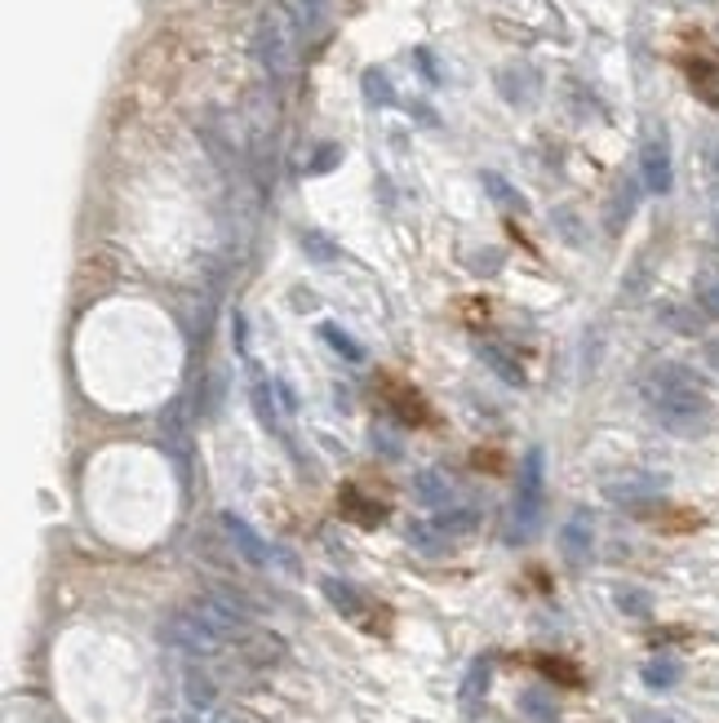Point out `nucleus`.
<instances>
[{
	"label": "nucleus",
	"mask_w": 719,
	"mask_h": 723,
	"mask_svg": "<svg viewBox=\"0 0 719 723\" xmlns=\"http://www.w3.org/2000/svg\"><path fill=\"white\" fill-rule=\"evenodd\" d=\"M257 62L272 85H289L298 72V32L280 5H272L257 23Z\"/></svg>",
	"instance_id": "7ed1b4c3"
},
{
	"label": "nucleus",
	"mask_w": 719,
	"mask_h": 723,
	"mask_svg": "<svg viewBox=\"0 0 719 723\" xmlns=\"http://www.w3.org/2000/svg\"><path fill=\"white\" fill-rule=\"evenodd\" d=\"M662 489H667V480L662 475H648V471H622V475L604 480V497L618 502V506H626V510L652 506V502L662 497Z\"/></svg>",
	"instance_id": "423d86ee"
},
{
	"label": "nucleus",
	"mask_w": 719,
	"mask_h": 723,
	"mask_svg": "<svg viewBox=\"0 0 719 723\" xmlns=\"http://www.w3.org/2000/svg\"><path fill=\"white\" fill-rule=\"evenodd\" d=\"M160 635H165V643H173V648H182V652H191V656H214V652L227 648V639H223L201 613H195L191 604L178 608V613H169L165 626H160Z\"/></svg>",
	"instance_id": "20e7f679"
},
{
	"label": "nucleus",
	"mask_w": 719,
	"mask_h": 723,
	"mask_svg": "<svg viewBox=\"0 0 719 723\" xmlns=\"http://www.w3.org/2000/svg\"><path fill=\"white\" fill-rule=\"evenodd\" d=\"M343 515L356 519V523H364V529H373V523L386 519V506H382V502H369L360 489H343Z\"/></svg>",
	"instance_id": "2eb2a0df"
},
{
	"label": "nucleus",
	"mask_w": 719,
	"mask_h": 723,
	"mask_svg": "<svg viewBox=\"0 0 719 723\" xmlns=\"http://www.w3.org/2000/svg\"><path fill=\"white\" fill-rule=\"evenodd\" d=\"M697 306L706 320H719V280H697Z\"/></svg>",
	"instance_id": "bb28decb"
},
{
	"label": "nucleus",
	"mask_w": 719,
	"mask_h": 723,
	"mask_svg": "<svg viewBox=\"0 0 719 723\" xmlns=\"http://www.w3.org/2000/svg\"><path fill=\"white\" fill-rule=\"evenodd\" d=\"M715 236H719V214H715Z\"/></svg>",
	"instance_id": "473e14b6"
},
{
	"label": "nucleus",
	"mask_w": 719,
	"mask_h": 723,
	"mask_svg": "<svg viewBox=\"0 0 719 723\" xmlns=\"http://www.w3.org/2000/svg\"><path fill=\"white\" fill-rule=\"evenodd\" d=\"M320 590H324V600H329L343 617H351V622H364V608H369V600L360 595V590L351 586V581H338V577H324L320 581Z\"/></svg>",
	"instance_id": "9d476101"
},
{
	"label": "nucleus",
	"mask_w": 719,
	"mask_h": 723,
	"mask_svg": "<svg viewBox=\"0 0 719 723\" xmlns=\"http://www.w3.org/2000/svg\"><path fill=\"white\" fill-rule=\"evenodd\" d=\"M635 205H639V186H635V178H622L613 191V205H609V231H622L631 222Z\"/></svg>",
	"instance_id": "f3484780"
},
{
	"label": "nucleus",
	"mask_w": 719,
	"mask_h": 723,
	"mask_svg": "<svg viewBox=\"0 0 719 723\" xmlns=\"http://www.w3.org/2000/svg\"><path fill=\"white\" fill-rule=\"evenodd\" d=\"M489 684H493V656H476L471 671H467V679H463V692H457V697H463V710H467V714L484 701Z\"/></svg>",
	"instance_id": "9b49d317"
},
{
	"label": "nucleus",
	"mask_w": 719,
	"mask_h": 723,
	"mask_svg": "<svg viewBox=\"0 0 719 723\" xmlns=\"http://www.w3.org/2000/svg\"><path fill=\"white\" fill-rule=\"evenodd\" d=\"M272 386L276 382H267L263 373H253V382H249V405H253V413H257V422H263L267 431H276V400H272Z\"/></svg>",
	"instance_id": "a211bd4d"
},
{
	"label": "nucleus",
	"mask_w": 719,
	"mask_h": 723,
	"mask_svg": "<svg viewBox=\"0 0 719 723\" xmlns=\"http://www.w3.org/2000/svg\"><path fill=\"white\" fill-rule=\"evenodd\" d=\"M639 178L652 195H667L671 182H675V169H671V143L662 129H648L644 143H639Z\"/></svg>",
	"instance_id": "39448f33"
},
{
	"label": "nucleus",
	"mask_w": 719,
	"mask_h": 723,
	"mask_svg": "<svg viewBox=\"0 0 719 723\" xmlns=\"http://www.w3.org/2000/svg\"><path fill=\"white\" fill-rule=\"evenodd\" d=\"M476 356L493 369V377H502L506 386H525V369H519V360L515 356H506L502 347H493V342H480L476 347Z\"/></svg>",
	"instance_id": "ddd939ff"
},
{
	"label": "nucleus",
	"mask_w": 719,
	"mask_h": 723,
	"mask_svg": "<svg viewBox=\"0 0 719 723\" xmlns=\"http://www.w3.org/2000/svg\"><path fill=\"white\" fill-rule=\"evenodd\" d=\"M165 723H214V719H205V714H201V719H165Z\"/></svg>",
	"instance_id": "7c9ffc66"
},
{
	"label": "nucleus",
	"mask_w": 719,
	"mask_h": 723,
	"mask_svg": "<svg viewBox=\"0 0 719 723\" xmlns=\"http://www.w3.org/2000/svg\"><path fill=\"white\" fill-rule=\"evenodd\" d=\"M702 356H706V364L719 373V338H706V347H702Z\"/></svg>",
	"instance_id": "c85d7f7f"
},
{
	"label": "nucleus",
	"mask_w": 719,
	"mask_h": 723,
	"mask_svg": "<svg viewBox=\"0 0 719 723\" xmlns=\"http://www.w3.org/2000/svg\"><path fill=\"white\" fill-rule=\"evenodd\" d=\"M618 608L622 613H631V617H648L652 613V604H648V595H644V590H635V586H618Z\"/></svg>",
	"instance_id": "393cba45"
},
{
	"label": "nucleus",
	"mask_w": 719,
	"mask_h": 723,
	"mask_svg": "<svg viewBox=\"0 0 719 723\" xmlns=\"http://www.w3.org/2000/svg\"><path fill=\"white\" fill-rule=\"evenodd\" d=\"M320 338L329 342V351H334V356H343V360H351V364H360V360H364V347L347 334L343 324H320Z\"/></svg>",
	"instance_id": "6ab92c4d"
},
{
	"label": "nucleus",
	"mask_w": 719,
	"mask_h": 723,
	"mask_svg": "<svg viewBox=\"0 0 719 723\" xmlns=\"http://www.w3.org/2000/svg\"><path fill=\"white\" fill-rule=\"evenodd\" d=\"M302 249H307L315 262H334V257H338V244L324 240L320 231H302Z\"/></svg>",
	"instance_id": "a878e982"
},
{
	"label": "nucleus",
	"mask_w": 719,
	"mask_h": 723,
	"mask_svg": "<svg viewBox=\"0 0 719 723\" xmlns=\"http://www.w3.org/2000/svg\"><path fill=\"white\" fill-rule=\"evenodd\" d=\"M635 723H680V719H667V714H648V710H635Z\"/></svg>",
	"instance_id": "c756f323"
},
{
	"label": "nucleus",
	"mask_w": 719,
	"mask_h": 723,
	"mask_svg": "<svg viewBox=\"0 0 719 723\" xmlns=\"http://www.w3.org/2000/svg\"><path fill=\"white\" fill-rule=\"evenodd\" d=\"M480 182H484V191L493 195V201H498L502 209H525V195H519V191H515V186H511V182H506L502 173L484 169V173H480Z\"/></svg>",
	"instance_id": "aec40b11"
},
{
	"label": "nucleus",
	"mask_w": 719,
	"mask_h": 723,
	"mask_svg": "<svg viewBox=\"0 0 719 723\" xmlns=\"http://www.w3.org/2000/svg\"><path fill=\"white\" fill-rule=\"evenodd\" d=\"M639 396H644L652 422H658L662 431H671V435H702L710 426V396H706V386L680 360L652 364L639 377Z\"/></svg>",
	"instance_id": "f257e3e1"
},
{
	"label": "nucleus",
	"mask_w": 719,
	"mask_h": 723,
	"mask_svg": "<svg viewBox=\"0 0 719 723\" xmlns=\"http://www.w3.org/2000/svg\"><path fill=\"white\" fill-rule=\"evenodd\" d=\"M435 529H440V538L444 542H457V538H467V533H476V523H480V515L471 510V506H444L435 519Z\"/></svg>",
	"instance_id": "f8f14e48"
},
{
	"label": "nucleus",
	"mask_w": 719,
	"mask_h": 723,
	"mask_svg": "<svg viewBox=\"0 0 719 723\" xmlns=\"http://www.w3.org/2000/svg\"><path fill=\"white\" fill-rule=\"evenodd\" d=\"M715 191H719V182H715Z\"/></svg>",
	"instance_id": "f704fd0d"
},
{
	"label": "nucleus",
	"mask_w": 719,
	"mask_h": 723,
	"mask_svg": "<svg viewBox=\"0 0 719 723\" xmlns=\"http://www.w3.org/2000/svg\"><path fill=\"white\" fill-rule=\"evenodd\" d=\"M560 551H564V559H568L573 568H582L586 559H591V551H596V523H591V515H586V510H573V515L564 519Z\"/></svg>",
	"instance_id": "6e6552de"
},
{
	"label": "nucleus",
	"mask_w": 719,
	"mask_h": 723,
	"mask_svg": "<svg viewBox=\"0 0 719 723\" xmlns=\"http://www.w3.org/2000/svg\"><path fill=\"white\" fill-rule=\"evenodd\" d=\"M338 160H343V147H338V143H324V147H320V156L311 160V173H329Z\"/></svg>",
	"instance_id": "cd10ccee"
},
{
	"label": "nucleus",
	"mask_w": 719,
	"mask_h": 723,
	"mask_svg": "<svg viewBox=\"0 0 719 723\" xmlns=\"http://www.w3.org/2000/svg\"><path fill=\"white\" fill-rule=\"evenodd\" d=\"M360 81H364V98H369V103H378V107H391V103H396V89H391L386 72L369 68V72H364Z\"/></svg>",
	"instance_id": "b1692460"
},
{
	"label": "nucleus",
	"mask_w": 719,
	"mask_h": 723,
	"mask_svg": "<svg viewBox=\"0 0 719 723\" xmlns=\"http://www.w3.org/2000/svg\"><path fill=\"white\" fill-rule=\"evenodd\" d=\"M302 5H307V10H311V5H320V0H302Z\"/></svg>",
	"instance_id": "2f4dec72"
},
{
	"label": "nucleus",
	"mask_w": 719,
	"mask_h": 723,
	"mask_svg": "<svg viewBox=\"0 0 719 723\" xmlns=\"http://www.w3.org/2000/svg\"><path fill=\"white\" fill-rule=\"evenodd\" d=\"M519 710H525L529 719H538V723H555L560 719V710H555V701L542 692V688H529V692H519Z\"/></svg>",
	"instance_id": "4be33fe9"
},
{
	"label": "nucleus",
	"mask_w": 719,
	"mask_h": 723,
	"mask_svg": "<svg viewBox=\"0 0 719 723\" xmlns=\"http://www.w3.org/2000/svg\"><path fill=\"white\" fill-rule=\"evenodd\" d=\"M547 515V453L529 448L525 462H519V484H515V502H511V542H534Z\"/></svg>",
	"instance_id": "f03ea898"
},
{
	"label": "nucleus",
	"mask_w": 719,
	"mask_h": 723,
	"mask_svg": "<svg viewBox=\"0 0 719 723\" xmlns=\"http://www.w3.org/2000/svg\"><path fill=\"white\" fill-rule=\"evenodd\" d=\"M680 675H684V666L675 662V656H652V662L639 671L644 688H652V692H667V688H675V684H680Z\"/></svg>",
	"instance_id": "dca6fc26"
},
{
	"label": "nucleus",
	"mask_w": 719,
	"mask_h": 723,
	"mask_svg": "<svg viewBox=\"0 0 719 723\" xmlns=\"http://www.w3.org/2000/svg\"><path fill=\"white\" fill-rule=\"evenodd\" d=\"M160 435H165V448L178 457V462H187V453H191V426H187L182 400H173V405L160 413Z\"/></svg>",
	"instance_id": "1a4fd4ad"
},
{
	"label": "nucleus",
	"mask_w": 719,
	"mask_h": 723,
	"mask_svg": "<svg viewBox=\"0 0 719 723\" xmlns=\"http://www.w3.org/2000/svg\"><path fill=\"white\" fill-rule=\"evenodd\" d=\"M658 320H662L667 328H675V334H688V338L702 334V315H693V311H684V306H675V302L658 306Z\"/></svg>",
	"instance_id": "412c9836"
},
{
	"label": "nucleus",
	"mask_w": 719,
	"mask_h": 723,
	"mask_svg": "<svg viewBox=\"0 0 719 723\" xmlns=\"http://www.w3.org/2000/svg\"><path fill=\"white\" fill-rule=\"evenodd\" d=\"M409 546H418L422 555H440L448 542L440 538V529H435L431 519H418V523H409Z\"/></svg>",
	"instance_id": "5701e85b"
},
{
	"label": "nucleus",
	"mask_w": 719,
	"mask_h": 723,
	"mask_svg": "<svg viewBox=\"0 0 719 723\" xmlns=\"http://www.w3.org/2000/svg\"><path fill=\"white\" fill-rule=\"evenodd\" d=\"M223 529H227V538H231V546L253 564V568H267L276 555H272V546L263 542V533L253 529L249 519H240L236 510H223Z\"/></svg>",
	"instance_id": "0eeeda50"
},
{
	"label": "nucleus",
	"mask_w": 719,
	"mask_h": 723,
	"mask_svg": "<svg viewBox=\"0 0 719 723\" xmlns=\"http://www.w3.org/2000/svg\"><path fill=\"white\" fill-rule=\"evenodd\" d=\"M715 165H719V147H715Z\"/></svg>",
	"instance_id": "72a5a7b5"
},
{
	"label": "nucleus",
	"mask_w": 719,
	"mask_h": 723,
	"mask_svg": "<svg viewBox=\"0 0 719 723\" xmlns=\"http://www.w3.org/2000/svg\"><path fill=\"white\" fill-rule=\"evenodd\" d=\"M414 497L422 506H453V480L444 471H422L414 480Z\"/></svg>",
	"instance_id": "4468645a"
}]
</instances>
